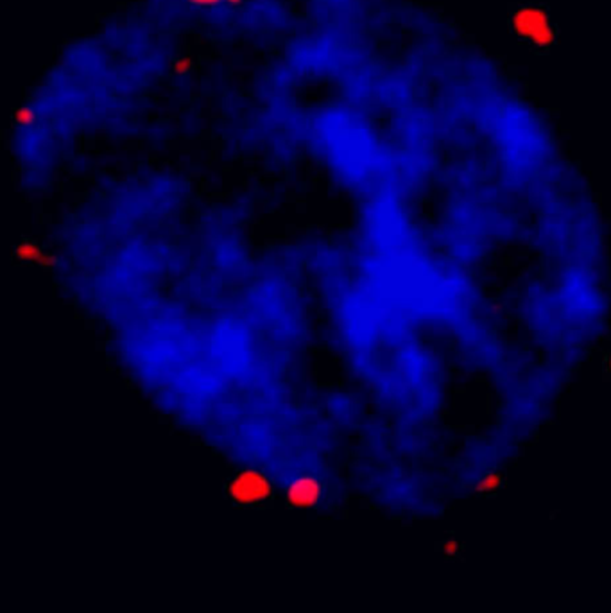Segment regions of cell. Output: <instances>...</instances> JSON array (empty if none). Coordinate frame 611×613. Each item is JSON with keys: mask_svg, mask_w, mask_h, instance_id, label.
Listing matches in <instances>:
<instances>
[{"mask_svg": "<svg viewBox=\"0 0 611 613\" xmlns=\"http://www.w3.org/2000/svg\"><path fill=\"white\" fill-rule=\"evenodd\" d=\"M511 29L536 49H549L556 42V27L542 6H522L511 15Z\"/></svg>", "mask_w": 611, "mask_h": 613, "instance_id": "1", "label": "cell"}, {"mask_svg": "<svg viewBox=\"0 0 611 613\" xmlns=\"http://www.w3.org/2000/svg\"><path fill=\"white\" fill-rule=\"evenodd\" d=\"M271 486L264 476L257 472H242L233 479L232 497L240 504H254L267 499Z\"/></svg>", "mask_w": 611, "mask_h": 613, "instance_id": "2", "label": "cell"}, {"mask_svg": "<svg viewBox=\"0 0 611 613\" xmlns=\"http://www.w3.org/2000/svg\"><path fill=\"white\" fill-rule=\"evenodd\" d=\"M319 493H321V486H319L318 480L305 477V479L296 480V483L291 486L287 495L288 502L293 504V506L307 507L312 506V504L319 499Z\"/></svg>", "mask_w": 611, "mask_h": 613, "instance_id": "3", "label": "cell"}, {"mask_svg": "<svg viewBox=\"0 0 611 613\" xmlns=\"http://www.w3.org/2000/svg\"><path fill=\"white\" fill-rule=\"evenodd\" d=\"M500 477L495 476V473H491V476L484 477L481 483V486H478V490L481 492H495V490H498V486H500Z\"/></svg>", "mask_w": 611, "mask_h": 613, "instance_id": "4", "label": "cell"}, {"mask_svg": "<svg viewBox=\"0 0 611 613\" xmlns=\"http://www.w3.org/2000/svg\"><path fill=\"white\" fill-rule=\"evenodd\" d=\"M16 120H18L20 124H27V122L33 120V111H30L29 108H22V110H18V113H16Z\"/></svg>", "mask_w": 611, "mask_h": 613, "instance_id": "5", "label": "cell"}, {"mask_svg": "<svg viewBox=\"0 0 611 613\" xmlns=\"http://www.w3.org/2000/svg\"><path fill=\"white\" fill-rule=\"evenodd\" d=\"M190 69V61L186 60V57H181V60H178L174 63V70L176 72H179V74H183V72H186V70Z\"/></svg>", "mask_w": 611, "mask_h": 613, "instance_id": "6", "label": "cell"}, {"mask_svg": "<svg viewBox=\"0 0 611 613\" xmlns=\"http://www.w3.org/2000/svg\"><path fill=\"white\" fill-rule=\"evenodd\" d=\"M444 553H447V554H456L457 553V541H454V540L444 541Z\"/></svg>", "mask_w": 611, "mask_h": 613, "instance_id": "7", "label": "cell"}, {"mask_svg": "<svg viewBox=\"0 0 611 613\" xmlns=\"http://www.w3.org/2000/svg\"><path fill=\"white\" fill-rule=\"evenodd\" d=\"M190 2L196 6H215L219 4L220 0H190Z\"/></svg>", "mask_w": 611, "mask_h": 613, "instance_id": "8", "label": "cell"}, {"mask_svg": "<svg viewBox=\"0 0 611 613\" xmlns=\"http://www.w3.org/2000/svg\"><path fill=\"white\" fill-rule=\"evenodd\" d=\"M226 2H230V4H240L242 0H226Z\"/></svg>", "mask_w": 611, "mask_h": 613, "instance_id": "9", "label": "cell"}]
</instances>
